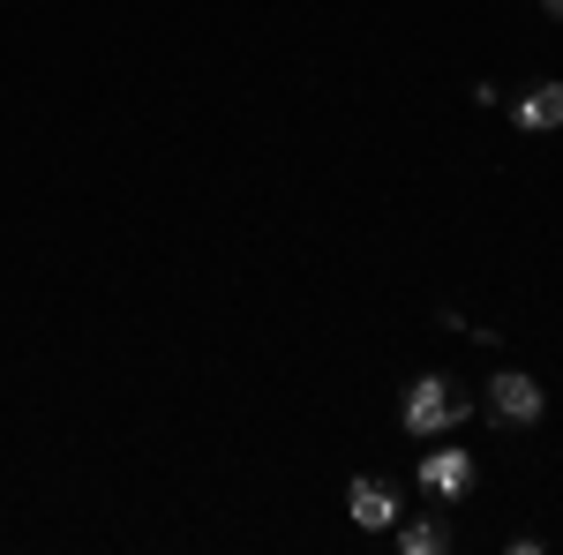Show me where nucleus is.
I'll return each instance as SVG.
<instances>
[{
  "label": "nucleus",
  "mask_w": 563,
  "mask_h": 555,
  "mask_svg": "<svg viewBox=\"0 0 563 555\" xmlns=\"http://www.w3.org/2000/svg\"><path fill=\"white\" fill-rule=\"evenodd\" d=\"M346 511H353V525L390 533V525H398V480H384V473H361V480L346 488Z\"/></svg>",
  "instance_id": "3"
},
{
  "label": "nucleus",
  "mask_w": 563,
  "mask_h": 555,
  "mask_svg": "<svg viewBox=\"0 0 563 555\" xmlns=\"http://www.w3.org/2000/svg\"><path fill=\"white\" fill-rule=\"evenodd\" d=\"M421 488H429V496H466V488H474V451H459V443H451V451H429V458H421Z\"/></svg>",
  "instance_id": "4"
},
{
  "label": "nucleus",
  "mask_w": 563,
  "mask_h": 555,
  "mask_svg": "<svg viewBox=\"0 0 563 555\" xmlns=\"http://www.w3.org/2000/svg\"><path fill=\"white\" fill-rule=\"evenodd\" d=\"M474 421V398L451 384V376H421V384H406V398H398V428L406 435H451V428Z\"/></svg>",
  "instance_id": "1"
},
{
  "label": "nucleus",
  "mask_w": 563,
  "mask_h": 555,
  "mask_svg": "<svg viewBox=\"0 0 563 555\" xmlns=\"http://www.w3.org/2000/svg\"><path fill=\"white\" fill-rule=\"evenodd\" d=\"M541 8H549V15H556V23H563V0H541Z\"/></svg>",
  "instance_id": "7"
},
{
  "label": "nucleus",
  "mask_w": 563,
  "mask_h": 555,
  "mask_svg": "<svg viewBox=\"0 0 563 555\" xmlns=\"http://www.w3.org/2000/svg\"><path fill=\"white\" fill-rule=\"evenodd\" d=\"M541 413H549V390L526 368H496L488 376V421L496 428H541Z\"/></svg>",
  "instance_id": "2"
},
{
  "label": "nucleus",
  "mask_w": 563,
  "mask_h": 555,
  "mask_svg": "<svg viewBox=\"0 0 563 555\" xmlns=\"http://www.w3.org/2000/svg\"><path fill=\"white\" fill-rule=\"evenodd\" d=\"M511 121H519L526 135H549V129H563V84H549V76H541V84H533V90L519 98V113H511Z\"/></svg>",
  "instance_id": "5"
},
{
  "label": "nucleus",
  "mask_w": 563,
  "mask_h": 555,
  "mask_svg": "<svg viewBox=\"0 0 563 555\" xmlns=\"http://www.w3.org/2000/svg\"><path fill=\"white\" fill-rule=\"evenodd\" d=\"M398 548L406 555H443L451 548V525H443V518H406V525H398Z\"/></svg>",
  "instance_id": "6"
}]
</instances>
